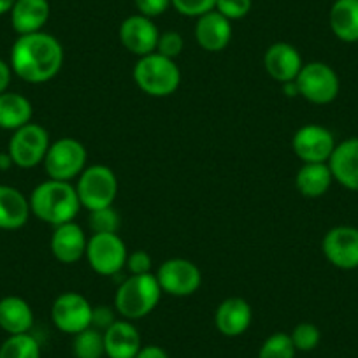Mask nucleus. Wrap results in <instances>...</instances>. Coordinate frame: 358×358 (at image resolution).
<instances>
[{
    "instance_id": "f257e3e1",
    "label": "nucleus",
    "mask_w": 358,
    "mask_h": 358,
    "mask_svg": "<svg viewBox=\"0 0 358 358\" xmlns=\"http://www.w3.org/2000/svg\"><path fill=\"white\" fill-rule=\"evenodd\" d=\"M64 65V48L60 41L46 32L20 36L11 50V69L20 79L41 85L60 72Z\"/></svg>"
},
{
    "instance_id": "f03ea898",
    "label": "nucleus",
    "mask_w": 358,
    "mask_h": 358,
    "mask_svg": "<svg viewBox=\"0 0 358 358\" xmlns=\"http://www.w3.org/2000/svg\"><path fill=\"white\" fill-rule=\"evenodd\" d=\"M30 211L48 225H64L74 222L81 209L78 192L69 181L48 179L34 188L29 199Z\"/></svg>"
},
{
    "instance_id": "7ed1b4c3",
    "label": "nucleus",
    "mask_w": 358,
    "mask_h": 358,
    "mask_svg": "<svg viewBox=\"0 0 358 358\" xmlns=\"http://www.w3.org/2000/svg\"><path fill=\"white\" fill-rule=\"evenodd\" d=\"M162 288L155 274L129 276L118 287L115 295V309L125 320H141L150 315L158 306Z\"/></svg>"
},
{
    "instance_id": "20e7f679",
    "label": "nucleus",
    "mask_w": 358,
    "mask_h": 358,
    "mask_svg": "<svg viewBox=\"0 0 358 358\" xmlns=\"http://www.w3.org/2000/svg\"><path fill=\"white\" fill-rule=\"evenodd\" d=\"M132 76L141 92L157 99L172 95L181 83V72L176 60L162 57L157 51L141 57L134 65Z\"/></svg>"
},
{
    "instance_id": "39448f33",
    "label": "nucleus",
    "mask_w": 358,
    "mask_h": 358,
    "mask_svg": "<svg viewBox=\"0 0 358 358\" xmlns=\"http://www.w3.org/2000/svg\"><path fill=\"white\" fill-rule=\"evenodd\" d=\"M76 192H78L81 208H85L88 213L109 208L118 195V179L108 165H90L79 174Z\"/></svg>"
},
{
    "instance_id": "423d86ee",
    "label": "nucleus",
    "mask_w": 358,
    "mask_h": 358,
    "mask_svg": "<svg viewBox=\"0 0 358 358\" xmlns=\"http://www.w3.org/2000/svg\"><path fill=\"white\" fill-rule=\"evenodd\" d=\"M299 94L302 99L316 106L330 104L339 95V76L323 62H309L302 65L297 79Z\"/></svg>"
},
{
    "instance_id": "0eeeda50",
    "label": "nucleus",
    "mask_w": 358,
    "mask_h": 358,
    "mask_svg": "<svg viewBox=\"0 0 358 358\" xmlns=\"http://www.w3.org/2000/svg\"><path fill=\"white\" fill-rule=\"evenodd\" d=\"M86 160H88V153H86L85 144H81L74 137H62L51 143L43 164L50 179L71 181V179L79 178V174L85 171Z\"/></svg>"
},
{
    "instance_id": "6e6552de",
    "label": "nucleus",
    "mask_w": 358,
    "mask_h": 358,
    "mask_svg": "<svg viewBox=\"0 0 358 358\" xmlns=\"http://www.w3.org/2000/svg\"><path fill=\"white\" fill-rule=\"evenodd\" d=\"M50 146L51 141L48 130L37 123L30 122L13 132L8 153L13 164L18 165L20 169H34L41 162H44Z\"/></svg>"
},
{
    "instance_id": "1a4fd4ad",
    "label": "nucleus",
    "mask_w": 358,
    "mask_h": 358,
    "mask_svg": "<svg viewBox=\"0 0 358 358\" xmlns=\"http://www.w3.org/2000/svg\"><path fill=\"white\" fill-rule=\"evenodd\" d=\"M86 260L101 276H115L127 265V244L118 234H94L86 246Z\"/></svg>"
},
{
    "instance_id": "9d476101",
    "label": "nucleus",
    "mask_w": 358,
    "mask_h": 358,
    "mask_svg": "<svg viewBox=\"0 0 358 358\" xmlns=\"http://www.w3.org/2000/svg\"><path fill=\"white\" fill-rule=\"evenodd\" d=\"M155 276L162 292L171 297H190L202 285L201 268L187 258H169Z\"/></svg>"
},
{
    "instance_id": "9b49d317",
    "label": "nucleus",
    "mask_w": 358,
    "mask_h": 358,
    "mask_svg": "<svg viewBox=\"0 0 358 358\" xmlns=\"http://www.w3.org/2000/svg\"><path fill=\"white\" fill-rule=\"evenodd\" d=\"M92 315H94V306L76 292H65L58 295L51 306V320L55 327L60 332L71 336L92 327Z\"/></svg>"
},
{
    "instance_id": "f8f14e48",
    "label": "nucleus",
    "mask_w": 358,
    "mask_h": 358,
    "mask_svg": "<svg viewBox=\"0 0 358 358\" xmlns=\"http://www.w3.org/2000/svg\"><path fill=\"white\" fill-rule=\"evenodd\" d=\"M292 148L304 164H327L336 148V139L329 129L311 123L295 132Z\"/></svg>"
},
{
    "instance_id": "ddd939ff",
    "label": "nucleus",
    "mask_w": 358,
    "mask_h": 358,
    "mask_svg": "<svg viewBox=\"0 0 358 358\" xmlns=\"http://www.w3.org/2000/svg\"><path fill=\"white\" fill-rule=\"evenodd\" d=\"M322 250L334 267L343 271L358 268V229L346 225L334 227L323 237Z\"/></svg>"
},
{
    "instance_id": "4468645a",
    "label": "nucleus",
    "mask_w": 358,
    "mask_h": 358,
    "mask_svg": "<svg viewBox=\"0 0 358 358\" xmlns=\"http://www.w3.org/2000/svg\"><path fill=\"white\" fill-rule=\"evenodd\" d=\"M118 36L122 46L129 53L141 58L157 51L160 32H158L157 25L151 18L143 15H134L123 20L122 25H120Z\"/></svg>"
},
{
    "instance_id": "2eb2a0df",
    "label": "nucleus",
    "mask_w": 358,
    "mask_h": 358,
    "mask_svg": "<svg viewBox=\"0 0 358 358\" xmlns=\"http://www.w3.org/2000/svg\"><path fill=\"white\" fill-rule=\"evenodd\" d=\"M302 62L301 53L295 46L288 43H274L268 46V50L264 55V67L267 74L278 83L295 81L301 72Z\"/></svg>"
},
{
    "instance_id": "dca6fc26",
    "label": "nucleus",
    "mask_w": 358,
    "mask_h": 358,
    "mask_svg": "<svg viewBox=\"0 0 358 358\" xmlns=\"http://www.w3.org/2000/svg\"><path fill=\"white\" fill-rule=\"evenodd\" d=\"M88 239L85 236V230L74 222L64 223V225L55 227L53 236H51V253L60 264L72 265L81 260L86 255Z\"/></svg>"
},
{
    "instance_id": "f3484780",
    "label": "nucleus",
    "mask_w": 358,
    "mask_h": 358,
    "mask_svg": "<svg viewBox=\"0 0 358 358\" xmlns=\"http://www.w3.org/2000/svg\"><path fill=\"white\" fill-rule=\"evenodd\" d=\"M253 311L246 299L229 297L220 302L215 313V327L222 336L239 337L250 329Z\"/></svg>"
},
{
    "instance_id": "a211bd4d",
    "label": "nucleus",
    "mask_w": 358,
    "mask_h": 358,
    "mask_svg": "<svg viewBox=\"0 0 358 358\" xmlns=\"http://www.w3.org/2000/svg\"><path fill=\"white\" fill-rule=\"evenodd\" d=\"M195 39L202 50L218 53L225 50L232 41V23L216 9L199 16L195 25Z\"/></svg>"
},
{
    "instance_id": "6ab92c4d",
    "label": "nucleus",
    "mask_w": 358,
    "mask_h": 358,
    "mask_svg": "<svg viewBox=\"0 0 358 358\" xmlns=\"http://www.w3.org/2000/svg\"><path fill=\"white\" fill-rule=\"evenodd\" d=\"M334 181L351 192H358V137H350L336 144L329 158Z\"/></svg>"
},
{
    "instance_id": "aec40b11",
    "label": "nucleus",
    "mask_w": 358,
    "mask_h": 358,
    "mask_svg": "<svg viewBox=\"0 0 358 358\" xmlns=\"http://www.w3.org/2000/svg\"><path fill=\"white\" fill-rule=\"evenodd\" d=\"M106 357L109 358H136L141 344V334L130 320H116L104 330Z\"/></svg>"
},
{
    "instance_id": "412c9836",
    "label": "nucleus",
    "mask_w": 358,
    "mask_h": 358,
    "mask_svg": "<svg viewBox=\"0 0 358 358\" xmlns=\"http://www.w3.org/2000/svg\"><path fill=\"white\" fill-rule=\"evenodd\" d=\"M50 15L48 0H16L11 9V25L18 36L43 32Z\"/></svg>"
},
{
    "instance_id": "4be33fe9",
    "label": "nucleus",
    "mask_w": 358,
    "mask_h": 358,
    "mask_svg": "<svg viewBox=\"0 0 358 358\" xmlns=\"http://www.w3.org/2000/svg\"><path fill=\"white\" fill-rule=\"evenodd\" d=\"M30 202L18 188L0 185V230H18L30 218Z\"/></svg>"
},
{
    "instance_id": "5701e85b",
    "label": "nucleus",
    "mask_w": 358,
    "mask_h": 358,
    "mask_svg": "<svg viewBox=\"0 0 358 358\" xmlns=\"http://www.w3.org/2000/svg\"><path fill=\"white\" fill-rule=\"evenodd\" d=\"M34 325V311L29 302L16 295L0 301V329L9 336L29 334Z\"/></svg>"
},
{
    "instance_id": "b1692460",
    "label": "nucleus",
    "mask_w": 358,
    "mask_h": 358,
    "mask_svg": "<svg viewBox=\"0 0 358 358\" xmlns=\"http://www.w3.org/2000/svg\"><path fill=\"white\" fill-rule=\"evenodd\" d=\"M334 181L329 164H304L295 176V187L306 199H320L330 190Z\"/></svg>"
},
{
    "instance_id": "393cba45",
    "label": "nucleus",
    "mask_w": 358,
    "mask_h": 358,
    "mask_svg": "<svg viewBox=\"0 0 358 358\" xmlns=\"http://www.w3.org/2000/svg\"><path fill=\"white\" fill-rule=\"evenodd\" d=\"M334 36L343 43H358V0H336L329 15Z\"/></svg>"
},
{
    "instance_id": "a878e982",
    "label": "nucleus",
    "mask_w": 358,
    "mask_h": 358,
    "mask_svg": "<svg viewBox=\"0 0 358 358\" xmlns=\"http://www.w3.org/2000/svg\"><path fill=\"white\" fill-rule=\"evenodd\" d=\"M34 109L32 104L23 95L15 92H4L0 94V129L2 130H18L32 122Z\"/></svg>"
},
{
    "instance_id": "bb28decb",
    "label": "nucleus",
    "mask_w": 358,
    "mask_h": 358,
    "mask_svg": "<svg viewBox=\"0 0 358 358\" xmlns=\"http://www.w3.org/2000/svg\"><path fill=\"white\" fill-rule=\"evenodd\" d=\"M72 353L76 358H102L106 355L104 332L88 327L83 332L76 334L72 341Z\"/></svg>"
},
{
    "instance_id": "cd10ccee",
    "label": "nucleus",
    "mask_w": 358,
    "mask_h": 358,
    "mask_svg": "<svg viewBox=\"0 0 358 358\" xmlns=\"http://www.w3.org/2000/svg\"><path fill=\"white\" fill-rule=\"evenodd\" d=\"M0 358H41V346L30 334L9 336L0 346Z\"/></svg>"
},
{
    "instance_id": "c85d7f7f",
    "label": "nucleus",
    "mask_w": 358,
    "mask_h": 358,
    "mask_svg": "<svg viewBox=\"0 0 358 358\" xmlns=\"http://www.w3.org/2000/svg\"><path fill=\"white\" fill-rule=\"evenodd\" d=\"M297 350L292 343L290 334L274 332L262 343L258 358H295Z\"/></svg>"
},
{
    "instance_id": "c756f323",
    "label": "nucleus",
    "mask_w": 358,
    "mask_h": 358,
    "mask_svg": "<svg viewBox=\"0 0 358 358\" xmlns=\"http://www.w3.org/2000/svg\"><path fill=\"white\" fill-rule=\"evenodd\" d=\"M120 222V215L113 209V206L90 211L88 216V225L94 234H118Z\"/></svg>"
},
{
    "instance_id": "7c9ffc66",
    "label": "nucleus",
    "mask_w": 358,
    "mask_h": 358,
    "mask_svg": "<svg viewBox=\"0 0 358 358\" xmlns=\"http://www.w3.org/2000/svg\"><path fill=\"white\" fill-rule=\"evenodd\" d=\"M290 337L297 351H313L318 348L320 341H322V332H320V329L315 323L302 322L295 325Z\"/></svg>"
},
{
    "instance_id": "2f4dec72",
    "label": "nucleus",
    "mask_w": 358,
    "mask_h": 358,
    "mask_svg": "<svg viewBox=\"0 0 358 358\" xmlns=\"http://www.w3.org/2000/svg\"><path fill=\"white\" fill-rule=\"evenodd\" d=\"M185 41L183 36L176 30H167V32L160 34L157 44V53H160L162 57H167L171 60H176L179 55L183 53Z\"/></svg>"
},
{
    "instance_id": "473e14b6",
    "label": "nucleus",
    "mask_w": 358,
    "mask_h": 358,
    "mask_svg": "<svg viewBox=\"0 0 358 358\" xmlns=\"http://www.w3.org/2000/svg\"><path fill=\"white\" fill-rule=\"evenodd\" d=\"M172 8L179 15L188 16V18H199L206 13L213 11L216 6V0H171Z\"/></svg>"
},
{
    "instance_id": "72a5a7b5",
    "label": "nucleus",
    "mask_w": 358,
    "mask_h": 358,
    "mask_svg": "<svg viewBox=\"0 0 358 358\" xmlns=\"http://www.w3.org/2000/svg\"><path fill=\"white\" fill-rule=\"evenodd\" d=\"M215 9L230 22L243 20L250 15L251 0H216Z\"/></svg>"
},
{
    "instance_id": "f704fd0d",
    "label": "nucleus",
    "mask_w": 358,
    "mask_h": 358,
    "mask_svg": "<svg viewBox=\"0 0 358 358\" xmlns=\"http://www.w3.org/2000/svg\"><path fill=\"white\" fill-rule=\"evenodd\" d=\"M153 267L150 253L144 250H137L127 257V268H129L130 276H141V274H150Z\"/></svg>"
},
{
    "instance_id": "c9c22d12",
    "label": "nucleus",
    "mask_w": 358,
    "mask_h": 358,
    "mask_svg": "<svg viewBox=\"0 0 358 358\" xmlns=\"http://www.w3.org/2000/svg\"><path fill=\"white\" fill-rule=\"evenodd\" d=\"M139 15L148 16V18H157V16L164 15L169 8L172 6L171 0H134Z\"/></svg>"
},
{
    "instance_id": "e433bc0d",
    "label": "nucleus",
    "mask_w": 358,
    "mask_h": 358,
    "mask_svg": "<svg viewBox=\"0 0 358 358\" xmlns=\"http://www.w3.org/2000/svg\"><path fill=\"white\" fill-rule=\"evenodd\" d=\"M115 322H116V315L111 308H108V306L104 304L94 308V315H92V327H94V329L104 332V330L109 329Z\"/></svg>"
},
{
    "instance_id": "4c0bfd02",
    "label": "nucleus",
    "mask_w": 358,
    "mask_h": 358,
    "mask_svg": "<svg viewBox=\"0 0 358 358\" xmlns=\"http://www.w3.org/2000/svg\"><path fill=\"white\" fill-rule=\"evenodd\" d=\"M136 358H169V355L164 348L157 346V344H148V346L141 348Z\"/></svg>"
},
{
    "instance_id": "58836bf2",
    "label": "nucleus",
    "mask_w": 358,
    "mask_h": 358,
    "mask_svg": "<svg viewBox=\"0 0 358 358\" xmlns=\"http://www.w3.org/2000/svg\"><path fill=\"white\" fill-rule=\"evenodd\" d=\"M11 74H13L11 65L0 58V94L8 92L9 85H11Z\"/></svg>"
},
{
    "instance_id": "ea45409f",
    "label": "nucleus",
    "mask_w": 358,
    "mask_h": 358,
    "mask_svg": "<svg viewBox=\"0 0 358 358\" xmlns=\"http://www.w3.org/2000/svg\"><path fill=\"white\" fill-rule=\"evenodd\" d=\"M283 92L287 97L294 99V97H301V94H299V86L295 81H288V83H283Z\"/></svg>"
},
{
    "instance_id": "a19ab883",
    "label": "nucleus",
    "mask_w": 358,
    "mask_h": 358,
    "mask_svg": "<svg viewBox=\"0 0 358 358\" xmlns=\"http://www.w3.org/2000/svg\"><path fill=\"white\" fill-rule=\"evenodd\" d=\"M15 2L16 0H0V16L6 15V13H11Z\"/></svg>"
}]
</instances>
